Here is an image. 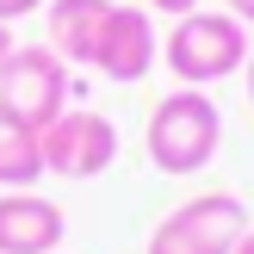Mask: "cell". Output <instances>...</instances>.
<instances>
[{
  "instance_id": "12",
  "label": "cell",
  "mask_w": 254,
  "mask_h": 254,
  "mask_svg": "<svg viewBox=\"0 0 254 254\" xmlns=\"http://www.w3.org/2000/svg\"><path fill=\"white\" fill-rule=\"evenodd\" d=\"M223 12H236L242 25H254V0H223Z\"/></svg>"
},
{
  "instance_id": "11",
  "label": "cell",
  "mask_w": 254,
  "mask_h": 254,
  "mask_svg": "<svg viewBox=\"0 0 254 254\" xmlns=\"http://www.w3.org/2000/svg\"><path fill=\"white\" fill-rule=\"evenodd\" d=\"M149 12H168V19H180V12H198V0H143Z\"/></svg>"
},
{
  "instance_id": "1",
  "label": "cell",
  "mask_w": 254,
  "mask_h": 254,
  "mask_svg": "<svg viewBox=\"0 0 254 254\" xmlns=\"http://www.w3.org/2000/svg\"><path fill=\"white\" fill-rule=\"evenodd\" d=\"M143 149H149V168L155 174H174V180L205 174L211 161H217V149H223L217 99H211L205 87H174V93H161L155 112H149V124H143Z\"/></svg>"
},
{
  "instance_id": "13",
  "label": "cell",
  "mask_w": 254,
  "mask_h": 254,
  "mask_svg": "<svg viewBox=\"0 0 254 254\" xmlns=\"http://www.w3.org/2000/svg\"><path fill=\"white\" fill-rule=\"evenodd\" d=\"M6 56H12V25H0V68H6Z\"/></svg>"
},
{
  "instance_id": "4",
  "label": "cell",
  "mask_w": 254,
  "mask_h": 254,
  "mask_svg": "<svg viewBox=\"0 0 254 254\" xmlns=\"http://www.w3.org/2000/svg\"><path fill=\"white\" fill-rule=\"evenodd\" d=\"M37 143H44V174L50 180H99L118 161V124L106 112L68 106L37 130Z\"/></svg>"
},
{
  "instance_id": "10",
  "label": "cell",
  "mask_w": 254,
  "mask_h": 254,
  "mask_svg": "<svg viewBox=\"0 0 254 254\" xmlns=\"http://www.w3.org/2000/svg\"><path fill=\"white\" fill-rule=\"evenodd\" d=\"M50 0H0V25H19L25 12H44Z\"/></svg>"
},
{
  "instance_id": "7",
  "label": "cell",
  "mask_w": 254,
  "mask_h": 254,
  "mask_svg": "<svg viewBox=\"0 0 254 254\" xmlns=\"http://www.w3.org/2000/svg\"><path fill=\"white\" fill-rule=\"evenodd\" d=\"M68 217L56 198H44L37 186H12L0 192V254H62Z\"/></svg>"
},
{
  "instance_id": "5",
  "label": "cell",
  "mask_w": 254,
  "mask_h": 254,
  "mask_svg": "<svg viewBox=\"0 0 254 254\" xmlns=\"http://www.w3.org/2000/svg\"><path fill=\"white\" fill-rule=\"evenodd\" d=\"M0 106L19 112L31 130H44L56 112H68V62L50 44H12L0 68Z\"/></svg>"
},
{
  "instance_id": "8",
  "label": "cell",
  "mask_w": 254,
  "mask_h": 254,
  "mask_svg": "<svg viewBox=\"0 0 254 254\" xmlns=\"http://www.w3.org/2000/svg\"><path fill=\"white\" fill-rule=\"evenodd\" d=\"M112 19V0H50L44 25H50V50H56L68 68H93L99 31Z\"/></svg>"
},
{
  "instance_id": "14",
  "label": "cell",
  "mask_w": 254,
  "mask_h": 254,
  "mask_svg": "<svg viewBox=\"0 0 254 254\" xmlns=\"http://www.w3.org/2000/svg\"><path fill=\"white\" fill-rule=\"evenodd\" d=\"M230 254H254V223H248V230H242V242H236Z\"/></svg>"
},
{
  "instance_id": "2",
  "label": "cell",
  "mask_w": 254,
  "mask_h": 254,
  "mask_svg": "<svg viewBox=\"0 0 254 254\" xmlns=\"http://www.w3.org/2000/svg\"><path fill=\"white\" fill-rule=\"evenodd\" d=\"M254 37L248 25L236 19V12H180L168 31V44H161V62H168V74L180 87H211V81H230V74H242Z\"/></svg>"
},
{
  "instance_id": "15",
  "label": "cell",
  "mask_w": 254,
  "mask_h": 254,
  "mask_svg": "<svg viewBox=\"0 0 254 254\" xmlns=\"http://www.w3.org/2000/svg\"><path fill=\"white\" fill-rule=\"evenodd\" d=\"M242 74H248V106H254V50H248V62H242Z\"/></svg>"
},
{
  "instance_id": "9",
  "label": "cell",
  "mask_w": 254,
  "mask_h": 254,
  "mask_svg": "<svg viewBox=\"0 0 254 254\" xmlns=\"http://www.w3.org/2000/svg\"><path fill=\"white\" fill-rule=\"evenodd\" d=\"M37 180H44V143H37V130L19 118V112L0 106V192L37 186Z\"/></svg>"
},
{
  "instance_id": "6",
  "label": "cell",
  "mask_w": 254,
  "mask_h": 254,
  "mask_svg": "<svg viewBox=\"0 0 254 254\" xmlns=\"http://www.w3.org/2000/svg\"><path fill=\"white\" fill-rule=\"evenodd\" d=\"M155 62H161L155 12H149V6H124V0H112V19H106L99 50H93V74H106V81H118V87H136Z\"/></svg>"
},
{
  "instance_id": "3",
  "label": "cell",
  "mask_w": 254,
  "mask_h": 254,
  "mask_svg": "<svg viewBox=\"0 0 254 254\" xmlns=\"http://www.w3.org/2000/svg\"><path fill=\"white\" fill-rule=\"evenodd\" d=\"M242 230H248V205L236 192H198L149 230L143 254H230Z\"/></svg>"
}]
</instances>
